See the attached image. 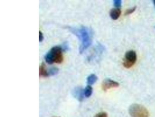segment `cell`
<instances>
[{
    "label": "cell",
    "instance_id": "277c9868",
    "mask_svg": "<svg viewBox=\"0 0 155 117\" xmlns=\"http://www.w3.org/2000/svg\"><path fill=\"white\" fill-rule=\"evenodd\" d=\"M137 54L134 50H129L125 54L123 65L126 69H130L135 64L137 61Z\"/></svg>",
    "mask_w": 155,
    "mask_h": 117
},
{
    "label": "cell",
    "instance_id": "5bb4252c",
    "mask_svg": "<svg viewBox=\"0 0 155 117\" xmlns=\"http://www.w3.org/2000/svg\"><path fill=\"white\" fill-rule=\"evenodd\" d=\"M94 117H108V115L105 112H100L96 114Z\"/></svg>",
    "mask_w": 155,
    "mask_h": 117
},
{
    "label": "cell",
    "instance_id": "30bf717a",
    "mask_svg": "<svg viewBox=\"0 0 155 117\" xmlns=\"http://www.w3.org/2000/svg\"><path fill=\"white\" fill-rule=\"evenodd\" d=\"M93 92V88L90 85H88L84 90V95L87 98L90 97Z\"/></svg>",
    "mask_w": 155,
    "mask_h": 117
},
{
    "label": "cell",
    "instance_id": "7a4b0ae2",
    "mask_svg": "<svg viewBox=\"0 0 155 117\" xmlns=\"http://www.w3.org/2000/svg\"><path fill=\"white\" fill-rule=\"evenodd\" d=\"M63 51L62 47L59 46L52 47L45 56L46 62L50 65L62 63L63 61Z\"/></svg>",
    "mask_w": 155,
    "mask_h": 117
},
{
    "label": "cell",
    "instance_id": "8992f818",
    "mask_svg": "<svg viewBox=\"0 0 155 117\" xmlns=\"http://www.w3.org/2000/svg\"><path fill=\"white\" fill-rule=\"evenodd\" d=\"M121 11L120 9L113 8L110 11L109 15L110 17L113 20L118 19L121 15Z\"/></svg>",
    "mask_w": 155,
    "mask_h": 117
},
{
    "label": "cell",
    "instance_id": "9a60e30c",
    "mask_svg": "<svg viewBox=\"0 0 155 117\" xmlns=\"http://www.w3.org/2000/svg\"><path fill=\"white\" fill-rule=\"evenodd\" d=\"M43 33L41 31H39V42H42L43 40Z\"/></svg>",
    "mask_w": 155,
    "mask_h": 117
},
{
    "label": "cell",
    "instance_id": "4fadbf2b",
    "mask_svg": "<svg viewBox=\"0 0 155 117\" xmlns=\"http://www.w3.org/2000/svg\"><path fill=\"white\" fill-rule=\"evenodd\" d=\"M136 9V7H134L131 8L127 9V10H126L125 13V15H128L132 14L135 11Z\"/></svg>",
    "mask_w": 155,
    "mask_h": 117
},
{
    "label": "cell",
    "instance_id": "8fae6325",
    "mask_svg": "<svg viewBox=\"0 0 155 117\" xmlns=\"http://www.w3.org/2000/svg\"><path fill=\"white\" fill-rule=\"evenodd\" d=\"M49 76H53L58 74L59 72V69L56 67L51 68L48 71Z\"/></svg>",
    "mask_w": 155,
    "mask_h": 117
},
{
    "label": "cell",
    "instance_id": "9c48e42d",
    "mask_svg": "<svg viewBox=\"0 0 155 117\" xmlns=\"http://www.w3.org/2000/svg\"><path fill=\"white\" fill-rule=\"evenodd\" d=\"M98 79L97 76L96 75L92 74L90 75L87 79V82L89 85L94 84Z\"/></svg>",
    "mask_w": 155,
    "mask_h": 117
},
{
    "label": "cell",
    "instance_id": "2e32d148",
    "mask_svg": "<svg viewBox=\"0 0 155 117\" xmlns=\"http://www.w3.org/2000/svg\"><path fill=\"white\" fill-rule=\"evenodd\" d=\"M153 4H154V6H155V0H153Z\"/></svg>",
    "mask_w": 155,
    "mask_h": 117
},
{
    "label": "cell",
    "instance_id": "52a82bcc",
    "mask_svg": "<svg viewBox=\"0 0 155 117\" xmlns=\"http://www.w3.org/2000/svg\"><path fill=\"white\" fill-rule=\"evenodd\" d=\"M39 76L41 77H48V72L46 69L44 64H42L39 69Z\"/></svg>",
    "mask_w": 155,
    "mask_h": 117
},
{
    "label": "cell",
    "instance_id": "3957f363",
    "mask_svg": "<svg viewBox=\"0 0 155 117\" xmlns=\"http://www.w3.org/2000/svg\"><path fill=\"white\" fill-rule=\"evenodd\" d=\"M129 113L131 117H149L147 109L142 105L134 103L130 105Z\"/></svg>",
    "mask_w": 155,
    "mask_h": 117
},
{
    "label": "cell",
    "instance_id": "ba28073f",
    "mask_svg": "<svg viewBox=\"0 0 155 117\" xmlns=\"http://www.w3.org/2000/svg\"><path fill=\"white\" fill-rule=\"evenodd\" d=\"M75 96L76 97L81 101L84 98V90L81 89V88H78L76 89L75 92Z\"/></svg>",
    "mask_w": 155,
    "mask_h": 117
},
{
    "label": "cell",
    "instance_id": "5b68a950",
    "mask_svg": "<svg viewBox=\"0 0 155 117\" xmlns=\"http://www.w3.org/2000/svg\"><path fill=\"white\" fill-rule=\"evenodd\" d=\"M119 86V84L116 81L110 79H106L102 83V88L104 92L112 88H116Z\"/></svg>",
    "mask_w": 155,
    "mask_h": 117
},
{
    "label": "cell",
    "instance_id": "6da1fadb",
    "mask_svg": "<svg viewBox=\"0 0 155 117\" xmlns=\"http://www.w3.org/2000/svg\"><path fill=\"white\" fill-rule=\"evenodd\" d=\"M69 29L79 39L81 43L79 52L80 54H82L92 44L93 38L92 30L85 26L78 28L70 27Z\"/></svg>",
    "mask_w": 155,
    "mask_h": 117
},
{
    "label": "cell",
    "instance_id": "e0dca14e",
    "mask_svg": "<svg viewBox=\"0 0 155 117\" xmlns=\"http://www.w3.org/2000/svg\"><path fill=\"white\" fill-rule=\"evenodd\" d=\"M59 117L53 116V117Z\"/></svg>",
    "mask_w": 155,
    "mask_h": 117
},
{
    "label": "cell",
    "instance_id": "7c38bea8",
    "mask_svg": "<svg viewBox=\"0 0 155 117\" xmlns=\"http://www.w3.org/2000/svg\"><path fill=\"white\" fill-rule=\"evenodd\" d=\"M114 5L116 8L119 9L122 7V1L121 0H114Z\"/></svg>",
    "mask_w": 155,
    "mask_h": 117
}]
</instances>
